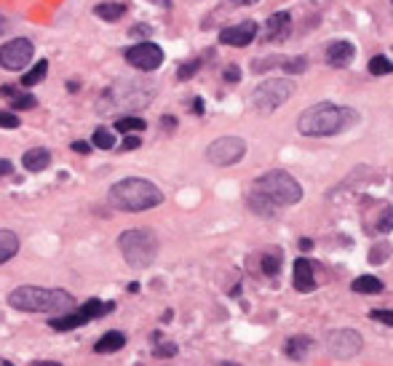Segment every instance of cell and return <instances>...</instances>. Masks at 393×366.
<instances>
[{
	"label": "cell",
	"mask_w": 393,
	"mask_h": 366,
	"mask_svg": "<svg viewBox=\"0 0 393 366\" xmlns=\"http://www.w3.org/2000/svg\"><path fill=\"white\" fill-rule=\"evenodd\" d=\"M353 121H356V115L348 107H337L332 102H318L297 118V129L305 136H335L342 129H348Z\"/></svg>",
	"instance_id": "6da1fadb"
},
{
	"label": "cell",
	"mask_w": 393,
	"mask_h": 366,
	"mask_svg": "<svg viewBox=\"0 0 393 366\" xmlns=\"http://www.w3.org/2000/svg\"><path fill=\"white\" fill-rule=\"evenodd\" d=\"M110 203L120 211H147L164 203V193L150 179L129 177L110 188Z\"/></svg>",
	"instance_id": "7a4b0ae2"
},
{
	"label": "cell",
	"mask_w": 393,
	"mask_h": 366,
	"mask_svg": "<svg viewBox=\"0 0 393 366\" xmlns=\"http://www.w3.org/2000/svg\"><path fill=\"white\" fill-rule=\"evenodd\" d=\"M9 305L24 313H65L73 305V297L65 289H43V286H19L9 294Z\"/></svg>",
	"instance_id": "3957f363"
},
{
	"label": "cell",
	"mask_w": 393,
	"mask_h": 366,
	"mask_svg": "<svg viewBox=\"0 0 393 366\" xmlns=\"http://www.w3.org/2000/svg\"><path fill=\"white\" fill-rule=\"evenodd\" d=\"M251 195L265 200V203H273V206H292L303 198V188L286 171H268V174L254 179Z\"/></svg>",
	"instance_id": "277c9868"
},
{
	"label": "cell",
	"mask_w": 393,
	"mask_h": 366,
	"mask_svg": "<svg viewBox=\"0 0 393 366\" xmlns=\"http://www.w3.org/2000/svg\"><path fill=\"white\" fill-rule=\"evenodd\" d=\"M120 254L126 257V262L137 270L153 265L155 254H158V238L150 230H126L120 235Z\"/></svg>",
	"instance_id": "5b68a950"
},
{
	"label": "cell",
	"mask_w": 393,
	"mask_h": 366,
	"mask_svg": "<svg viewBox=\"0 0 393 366\" xmlns=\"http://www.w3.org/2000/svg\"><path fill=\"white\" fill-rule=\"evenodd\" d=\"M295 94V83L284 78H273L260 83L257 89L251 91V104L262 112H273L276 107H281L289 97Z\"/></svg>",
	"instance_id": "8992f818"
},
{
	"label": "cell",
	"mask_w": 393,
	"mask_h": 366,
	"mask_svg": "<svg viewBox=\"0 0 393 366\" xmlns=\"http://www.w3.org/2000/svg\"><path fill=\"white\" fill-rule=\"evenodd\" d=\"M153 94H155L153 83H145V80H123V83H118V86H112L108 91V99L115 107H145L147 102L153 99Z\"/></svg>",
	"instance_id": "52a82bcc"
},
{
	"label": "cell",
	"mask_w": 393,
	"mask_h": 366,
	"mask_svg": "<svg viewBox=\"0 0 393 366\" xmlns=\"http://www.w3.org/2000/svg\"><path fill=\"white\" fill-rule=\"evenodd\" d=\"M243 156H246V142L239 136H219L206 147L209 163H214V166H233Z\"/></svg>",
	"instance_id": "ba28073f"
},
{
	"label": "cell",
	"mask_w": 393,
	"mask_h": 366,
	"mask_svg": "<svg viewBox=\"0 0 393 366\" xmlns=\"http://www.w3.org/2000/svg\"><path fill=\"white\" fill-rule=\"evenodd\" d=\"M126 62H129L134 70L153 72V70H158V67L164 65V48H161L158 43L145 41V43L131 45L129 51H126Z\"/></svg>",
	"instance_id": "9c48e42d"
},
{
	"label": "cell",
	"mask_w": 393,
	"mask_h": 366,
	"mask_svg": "<svg viewBox=\"0 0 393 366\" xmlns=\"http://www.w3.org/2000/svg\"><path fill=\"white\" fill-rule=\"evenodd\" d=\"M35 54V45L27 38H14L11 43L0 45V67L6 70H22L30 65V59Z\"/></svg>",
	"instance_id": "30bf717a"
},
{
	"label": "cell",
	"mask_w": 393,
	"mask_h": 366,
	"mask_svg": "<svg viewBox=\"0 0 393 366\" xmlns=\"http://www.w3.org/2000/svg\"><path fill=\"white\" fill-rule=\"evenodd\" d=\"M327 350L335 358H353L361 350V334L353 329H337L327 337Z\"/></svg>",
	"instance_id": "8fae6325"
},
{
	"label": "cell",
	"mask_w": 393,
	"mask_h": 366,
	"mask_svg": "<svg viewBox=\"0 0 393 366\" xmlns=\"http://www.w3.org/2000/svg\"><path fill=\"white\" fill-rule=\"evenodd\" d=\"M292 33V16L286 11H276L265 27H262V41H268V43H284L286 38Z\"/></svg>",
	"instance_id": "7c38bea8"
},
{
	"label": "cell",
	"mask_w": 393,
	"mask_h": 366,
	"mask_svg": "<svg viewBox=\"0 0 393 366\" xmlns=\"http://www.w3.org/2000/svg\"><path fill=\"white\" fill-rule=\"evenodd\" d=\"M254 38H257V24L241 22V24L228 27V30H222V33H219V43L233 45V48H243V45H249Z\"/></svg>",
	"instance_id": "4fadbf2b"
},
{
	"label": "cell",
	"mask_w": 393,
	"mask_h": 366,
	"mask_svg": "<svg viewBox=\"0 0 393 366\" xmlns=\"http://www.w3.org/2000/svg\"><path fill=\"white\" fill-rule=\"evenodd\" d=\"M356 56V45L350 41H332L327 48V65L329 67H348Z\"/></svg>",
	"instance_id": "5bb4252c"
},
{
	"label": "cell",
	"mask_w": 393,
	"mask_h": 366,
	"mask_svg": "<svg viewBox=\"0 0 393 366\" xmlns=\"http://www.w3.org/2000/svg\"><path fill=\"white\" fill-rule=\"evenodd\" d=\"M295 289L297 291H313L316 289V278H313V265L305 257H300L295 262Z\"/></svg>",
	"instance_id": "9a60e30c"
},
{
	"label": "cell",
	"mask_w": 393,
	"mask_h": 366,
	"mask_svg": "<svg viewBox=\"0 0 393 366\" xmlns=\"http://www.w3.org/2000/svg\"><path fill=\"white\" fill-rule=\"evenodd\" d=\"M0 97L11 99V104L16 110H33V107H38V99H35L33 94H24V91L14 89V86H3L0 89Z\"/></svg>",
	"instance_id": "2e32d148"
},
{
	"label": "cell",
	"mask_w": 393,
	"mask_h": 366,
	"mask_svg": "<svg viewBox=\"0 0 393 366\" xmlns=\"http://www.w3.org/2000/svg\"><path fill=\"white\" fill-rule=\"evenodd\" d=\"M22 163L27 171H43L51 163V153L46 147H35V150H27L22 158Z\"/></svg>",
	"instance_id": "e0dca14e"
},
{
	"label": "cell",
	"mask_w": 393,
	"mask_h": 366,
	"mask_svg": "<svg viewBox=\"0 0 393 366\" xmlns=\"http://www.w3.org/2000/svg\"><path fill=\"white\" fill-rule=\"evenodd\" d=\"M83 323H88V318L78 311V313H67V316H54V318L48 321V326L56 329V332H70V329H78V326H83Z\"/></svg>",
	"instance_id": "ac0fdd59"
},
{
	"label": "cell",
	"mask_w": 393,
	"mask_h": 366,
	"mask_svg": "<svg viewBox=\"0 0 393 366\" xmlns=\"http://www.w3.org/2000/svg\"><path fill=\"white\" fill-rule=\"evenodd\" d=\"M19 252V235L14 230H0V265Z\"/></svg>",
	"instance_id": "d6986e66"
},
{
	"label": "cell",
	"mask_w": 393,
	"mask_h": 366,
	"mask_svg": "<svg viewBox=\"0 0 393 366\" xmlns=\"http://www.w3.org/2000/svg\"><path fill=\"white\" fill-rule=\"evenodd\" d=\"M310 348H313V343L308 340V337H292L289 343H286L284 353L292 358V361H305V355L310 353Z\"/></svg>",
	"instance_id": "ffe728a7"
},
{
	"label": "cell",
	"mask_w": 393,
	"mask_h": 366,
	"mask_svg": "<svg viewBox=\"0 0 393 366\" xmlns=\"http://www.w3.org/2000/svg\"><path fill=\"white\" fill-rule=\"evenodd\" d=\"M123 345H126V337H123V334L108 332L99 337V343L94 345V350H97V353H115V350H120Z\"/></svg>",
	"instance_id": "44dd1931"
},
{
	"label": "cell",
	"mask_w": 393,
	"mask_h": 366,
	"mask_svg": "<svg viewBox=\"0 0 393 366\" xmlns=\"http://www.w3.org/2000/svg\"><path fill=\"white\" fill-rule=\"evenodd\" d=\"M94 14L99 19H105V22H118L120 16L126 14V6L123 3H99V6H94Z\"/></svg>",
	"instance_id": "7402d4cb"
},
{
	"label": "cell",
	"mask_w": 393,
	"mask_h": 366,
	"mask_svg": "<svg viewBox=\"0 0 393 366\" xmlns=\"http://www.w3.org/2000/svg\"><path fill=\"white\" fill-rule=\"evenodd\" d=\"M353 291H359V294H377V291H382V284L374 276H361L353 281Z\"/></svg>",
	"instance_id": "603a6c76"
},
{
	"label": "cell",
	"mask_w": 393,
	"mask_h": 366,
	"mask_svg": "<svg viewBox=\"0 0 393 366\" xmlns=\"http://www.w3.org/2000/svg\"><path fill=\"white\" fill-rule=\"evenodd\" d=\"M112 311V302H102V300H88L83 308H80V313L86 316L88 321L91 318H99V316H105V313Z\"/></svg>",
	"instance_id": "cb8c5ba5"
},
{
	"label": "cell",
	"mask_w": 393,
	"mask_h": 366,
	"mask_svg": "<svg viewBox=\"0 0 393 366\" xmlns=\"http://www.w3.org/2000/svg\"><path fill=\"white\" fill-rule=\"evenodd\" d=\"M46 72H48V62H46V59H41V62H38V65H35L30 72H24V75H22V86H27V89H30V86H35V83H41V80L46 78Z\"/></svg>",
	"instance_id": "d4e9b609"
},
{
	"label": "cell",
	"mask_w": 393,
	"mask_h": 366,
	"mask_svg": "<svg viewBox=\"0 0 393 366\" xmlns=\"http://www.w3.org/2000/svg\"><path fill=\"white\" fill-rule=\"evenodd\" d=\"M370 72L372 75H391L393 65L388 56H372L370 59Z\"/></svg>",
	"instance_id": "484cf974"
},
{
	"label": "cell",
	"mask_w": 393,
	"mask_h": 366,
	"mask_svg": "<svg viewBox=\"0 0 393 366\" xmlns=\"http://www.w3.org/2000/svg\"><path fill=\"white\" fill-rule=\"evenodd\" d=\"M115 129H118L120 134L142 131V129H145V121H142V118H120V121L115 123Z\"/></svg>",
	"instance_id": "4316f807"
},
{
	"label": "cell",
	"mask_w": 393,
	"mask_h": 366,
	"mask_svg": "<svg viewBox=\"0 0 393 366\" xmlns=\"http://www.w3.org/2000/svg\"><path fill=\"white\" fill-rule=\"evenodd\" d=\"M94 144H97L99 150H112V147H115V136H112V131H108V129H97V131H94Z\"/></svg>",
	"instance_id": "83f0119b"
},
{
	"label": "cell",
	"mask_w": 393,
	"mask_h": 366,
	"mask_svg": "<svg viewBox=\"0 0 393 366\" xmlns=\"http://www.w3.org/2000/svg\"><path fill=\"white\" fill-rule=\"evenodd\" d=\"M278 267H281V257L262 254V273H268V276H278Z\"/></svg>",
	"instance_id": "f1b7e54d"
},
{
	"label": "cell",
	"mask_w": 393,
	"mask_h": 366,
	"mask_svg": "<svg viewBox=\"0 0 393 366\" xmlns=\"http://www.w3.org/2000/svg\"><path fill=\"white\" fill-rule=\"evenodd\" d=\"M198 70H201V59H190V62H185V65L177 70V78H179V80L193 78Z\"/></svg>",
	"instance_id": "f546056e"
},
{
	"label": "cell",
	"mask_w": 393,
	"mask_h": 366,
	"mask_svg": "<svg viewBox=\"0 0 393 366\" xmlns=\"http://www.w3.org/2000/svg\"><path fill=\"white\" fill-rule=\"evenodd\" d=\"M281 67H284V72H303L308 67V59L305 56H295V59H286Z\"/></svg>",
	"instance_id": "4dcf8cb0"
},
{
	"label": "cell",
	"mask_w": 393,
	"mask_h": 366,
	"mask_svg": "<svg viewBox=\"0 0 393 366\" xmlns=\"http://www.w3.org/2000/svg\"><path fill=\"white\" fill-rule=\"evenodd\" d=\"M19 118L14 115V112H6V110H0V129H19Z\"/></svg>",
	"instance_id": "1f68e13d"
},
{
	"label": "cell",
	"mask_w": 393,
	"mask_h": 366,
	"mask_svg": "<svg viewBox=\"0 0 393 366\" xmlns=\"http://www.w3.org/2000/svg\"><path fill=\"white\" fill-rule=\"evenodd\" d=\"M391 227H393V209H385V211H382L380 225H377V230H380V233H388Z\"/></svg>",
	"instance_id": "d6a6232c"
},
{
	"label": "cell",
	"mask_w": 393,
	"mask_h": 366,
	"mask_svg": "<svg viewBox=\"0 0 393 366\" xmlns=\"http://www.w3.org/2000/svg\"><path fill=\"white\" fill-rule=\"evenodd\" d=\"M370 316L374 321L385 323V326H393V311H372Z\"/></svg>",
	"instance_id": "836d02e7"
},
{
	"label": "cell",
	"mask_w": 393,
	"mask_h": 366,
	"mask_svg": "<svg viewBox=\"0 0 393 366\" xmlns=\"http://www.w3.org/2000/svg\"><path fill=\"white\" fill-rule=\"evenodd\" d=\"M140 144H142V139H140L137 134H129V136L123 139V144H120V150H126V153H129V150H137Z\"/></svg>",
	"instance_id": "e575fe53"
},
{
	"label": "cell",
	"mask_w": 393,
	"mask_h": 366,
	"mask_svg": "<svg viewBox=\"0 0 393 366\" xmlns=\"http://www.w3.org/2000/svg\"><path fill=\"white\" fill-rule=\"evenodd\" d=\"M177 353V345H161L155 348V355H174Z\"/></svg>",
	"instance_id": "d590c367"
},
{
	"label": "cell",
	"mask_w": 393,
	"mask_h": 366,
	"mask_svg": "<svg viewBox=\"0 0 393 366\" xmlns=\"http://www.w3.org/2000/svg\"><path fill=\"white\" fill-rule=\"evenodd\" d=\"M239 78H241L239 67H228V70H225V80H230V83H236Z\"/></svg>",
	"instance_id": "8d00e7d4"
},
{
	"label": "cell",
	"mask_w": 393,
	"mask_h": 366,
	"mask_svg": "<svg viewBox=\"0 0 393 366\" xmlns=\"http://www.w3.org/2000/svg\"><path fill=\"white\" fill-rule=\"evenodd\" d=\"M73 150H75V153H80V156H86V153H91V147H88L86 142H73Z\"/></svg>",
	"instance_id": "74e56055"
},
{
	"label": "cell",
	"mask_w": 393,
	"mask_h": 366,
	"mask_svg": "<svg viewBox=\"0 0 393 366\" xmlns=\"http://www.w3.org/2000/svg\"><path fill=\"white\" fill-rule=\"evenodd\" d=\"M14 166L9 163V161H0V177H6V174H11Z\"/></svg>",
	"instance_id": "f35d334b"
},
{
	"label": "cell",
	"mask_w": 393,
	"mask_h": 366,
	"mask_svg": "<svg viewBox=\"0 0 393 366\" xmlns=\"http://www.w3.org/2000/svg\"><path fill=\"white\" fill-rule=\"evenodd\" d=\"M150 33V27H134V30H131V35H147Z\"/></svg>",
	"instance_id": "ab89813d"
},
{
	"label": "cell",
	"mask_w": 393,
	"mask_h": 366,
	"mask_svg": "<svg viewBox=\"0 0 393 366\" xmlns=\"http://www.w3.org/2000/svg\"><path fill=\"white\" fill-rule=\"evenodd\" d=\"M193 112H198V115H201V112H204V102H201V99L193 102Z\"/></svg>",
	"instance_id": "60d3db41"
},
{
	"label": "cell",
	"mask_w": 393,
	"mask_h": 366,
	"mask_svg": "<svg viewBox=\"0 0 393 366\" xmlns=\"http://www.w3.org/2000/svg\"><path fill=\"white\" fill-rule=\"evenodd\" d=\"M6 30H9V22H6V16H3V14H0V35L6 33Z\"/></svg>",
	"instance_id": "b9f144b4"
},
{
	"label": "cell",
	"mask_w": 393,
	"mask_h": 366,
	"mask_svg": "<svg viewBox=\"0 0 393 366\" xmlns=\"http://www.w3.org/2000/svg\"><path fill=\"white\" fill-rule=\"evenodd\" d=\"M33 366H59V364L56 361H35Z\"/></svg>",
	"instance_id": "7bdbcfd3"
},
{
	"label": "cell",
	"mask_w": 393,
	"mask_h": 366,
	"mask_svg": "<svg viewBox=\"0 0 393 366\" xmlns=\"http://www.w3.org/2000/svg\"><path fill=\"white\" fill-rule=\"evenodd\" d=\"M310 246H313V244H310V241H305V238L300 241V249H303V252H305V249H310Z\"/></svg>",
	"instance_id": "ee69618b"
},
{
	"label": "cell",
	"mask_w": 393,
	"mask_h": 366,
	"mask_svg": "<svg viewBox=\"0 0 393 366\" xmlns=\"http://www.w3.org/2000/svg\"><path fill=\"white\" fill-rule=\"evenodd\" d=\"M233 3H239V6H251V3H257V0H233Z\"/></svg>",
	"instance_id": "f6af8a7d"
},
{
	"label": "cell",
	"mask_w": 393,
	"mask_h": 366,
	"mask_svg": "<svg viewBox=\"0 0 393 366\" xmlns=\"http://www.w3.org/2000/svg\"><path fill=\"white\" fill-rule=\"evenodd\" d=\"M222 366H239V364H230V361H225V364H222Z\"/></svg>",
	"instance_id": "bcb514c9"
},
{
	"label": "cell",
	"mask_w": 393,
	"mask_h": 366,
	"mask_svg": "<svg viewBox=\"0 0 393 366\" xmlns=\"http://www.w3.org/2000/svg\"><path fill=\"white\" fill-rule=\"evenodd\" d=\"M391 3H393V0H391Z\"/></svg>",
	"instance_id": "7dc6e473"
}]
</instances>
